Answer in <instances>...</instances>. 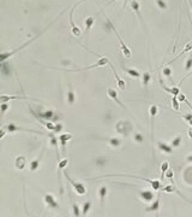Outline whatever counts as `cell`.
<instances>
[{
  "label": "cell",
  "mask_w": 192,
  "mask_h": 217,
  "mask_svg": "<svg viewBox=\"0 0 192 217\" xmlns=\"http://www.w3.org/2000/svg\"><path fill=\"white\" fill-rule=\"evenodd\" d=\"M1 74L4 76H6V77L11 75V66L6 63V61L5 62H1Z\"/></svg>",
  "instance_id": "484cf974"
},
{
  "label": "cell",
  "mask_w": 192,
  "mask_h": 217,
  "mask_svg": "<svg viewBox=\"0 0 192 217\" xmlns=\"http://www.w3.org/2000/svg\"><path fill=\"white\" fill-rule=\"evenodd\" d=\"M107 193H108V188L107 186H101L99 188V197H100V202H101V205H103V203L106 200V197H107Z\"/></svg>",
  "instance_id": "44dd1931"
},
{
  "label": "cell",
  "mask_w": 192,
  "mask_h": 217,
  "mask_svg": "<svg viewBox=\"0 0 192 217\" xmlns=\"http://www.w3.org/2000/svg\"><path fill=\"white\" fill-rule=\"evenodd\" d=\"M139 195L142 197V199L144 202H153L154 197H155V193H153L151 191H140L139 192Z\"/></svg>",
  "instance_id": "d6986e66"
},
{
  "label": "cell",
  "mask_w": 192,
  "mask_h": 217,
  "mask_svg": "<svg viewBox=\"0 0 192 217\" xmlns=\"http://www.w3.org/2000/svg\"><path fill=\"white\" fill-rule=\"evenodd\" d=\"M102 140H105V141H107L108 144L112 146V147H114V148H118V147H120L121 146V144H123V141H121V139H119V138H103Z\"/></svg>",
  "instance_id": "ac0fdd59"
},
{
  "label": "cell",
  "mask_w": 192,
  "mask_h": 217,
  "mask_svg": "<svg viewBox=\"0 0 192 217\" xmlns=\"http://www.w3.org/2000/svg\"><path fill=\"white\" fill-rule=\"evenodd\" d=\"M96 163H97L99 165H101V167H102V165H105V164H106V159H105V158H97V159H96Z\"/></svg>",
  "instance_id": "60d3db41"
},
{
  "label": "cell",
  "mask_w": 192,
  "mask_h": 217,
  "mask_svg": "<svg viewBox=\"0 0 192 217\" xmlns=\"http://www.w3.org/2000/svg\"><path fill=\"white\" fill-rule=\"evenodd\" d=\"M70 199H71V202H72V212H73V216H77V217L81 216V215H82V211L78 208V204L72 200V197H71V195H70Z\"/></svg>",
  "instance_id": "f546056e"
},
{
  "label": "cell",
  "mask_w": 192,
  "mask_h": 217,
  "mask_svg": "<svg viewBox=\"0 0 192 217\" xmlns=\"http://www.w3.org/2000/svg\"><path fill=\"white\" fill-rule=\"evenodd\" d=\"M183 118H184L185 121H187V122H189V121H191V119H192V114H185L184 116H183Z\"/></svg>",
  "instance_id": "7bdbcfd3"
},
{
  "label": "cell",
  "mask_w": 192,
  "mask_h": 217,
  "mask_svg": "<svg viewBox=\"0 0 192 217\" xmlns=\"http://www.w3.org/2000/svg\"><path fill=\"white\" fill-rule=\"evenodd\" d=\"M130 5H131V8H132V10H133V11L137 13L139 21L143 23V17H142V15H140V5H139L138 0H131Z\"/></svg>",
  "instance_id": "e0dca14e"
},
{
  "label": "cell",
  "mask_w": 192,
  "mask_h": 217,
  "mask_svg": "<svg viewBox=\"0 0 192 217\" xmlns=\"http://www.w3.org/2000/svg\"><path fill=\"white\" fill-rule=\"evenodd\" d=\"M8 108H10V104H7V103H1V115H4Z\"/></svg>",
  "instance_id": "f35d334b"
},
{
  "label": "cell",
  "mask_w": 192,
  "mask_h": 217,
  "mask_svg": "<svg viewBox=\"0 0 192 217\" xmlns=\"http://www.w3.org/2000/svg\"><path fill=\"white\" fill-rule=\"evenodd\" d=\"M92 206V202L91 200H88V202H85L83 204V209H82V216H86L88 214H89V211L91 209Z\"/></svg>",
  "instance_id": "f1b7e54d"
},
{
  "label": "cell",
  "mask_w": 192,
  "mask_h": 217,
  "mask_svg": "<svg viewBox=\"0 0 192 217\" xmlns=\"http://www.w3.org/2000/svg\"><path fill=\"white\" fill-rule=\"evenodd\" d=\"M186 159H187V162H189V163H192V155L187 156V158H186Z\"/></svg>",
  "instance_id": "f6af8a7d"
},
{
  "label": "cell",
  "mask_w": 192,
  "mask_h": 217,
  "mask_svg": "<svg viewBox=\"0 0 192 217\" xmlns=\"http://www.w3.org/2000/svg\"><path fill=\"white\" fill-rule=\"evenodd\" d=\"M172 74H173V72H172V69H170V68H168V66H165V68H163V75H165L166 77H170Z\"/></svg>",
  "instance_id": "74e56055"
},
{
  "label": "cell",
  "mask_w": 192,
  "mask_h": 217,
  "mask_svg": "<svg viewBox=\"0 0 192 217\" xmlns=\"http://www.w3.org/2000/svg\"><path fill=\"white\" fill-rule=\"evenodd\" d=\"M109 66H111V69H112V71H113V74H114L115 80H116V86H118V88H119L120 91H125V88H126V82L124 81L123 78L119 77V75L116 74V71H115V69L113 68V65H112L111 63H109Z\"/></svg>",
  "instance_id": "8fae6325"
},
{
  "label": "cell",
  "mask_w": 192,
  "mask_h": 217,
  "mask_svg": "<svg viewBox=\"0 0 192 217\" xmlns=\"http://www.w3.org/2000/svg\"><path fill=\"white\" fill-rule=\"evenodd\" d=\"M169 169V163L168 162H162L161 163V167H160V170H161V176L163 177L165 176V174H166V171Z\"/></svg>",
  "instance_id": "1f68e13d"
},
{
  "label": "cell",
  "mask_w": 192,
  "mask_h": 217,
  "mask_svg": "<svg viewBox=\"0 0 192 217\" xmlns=\"http://www.w3.org/2000/svg\"><path fill=\"white\" fill-rule=\"evenodd\" d=\"M81 3H83L82 0L77 4V5H73L72 6V8L70 10V29H71V34L73 35V36H76V38H79L81 36V34H82V30H81V28L78 27V25H76V23H75V21H73V12H75V8L81 4Z\"/></svg>",
  "instance_id": "277c9868"
},
{
  "label": "cell",
  "mask_w": 192,
  "mask_h": 217,
  "mask_svg": "<svg viewBox=\"0 0 192 217\" xmlns=\"http://www.w3.org/2000/svg\"><path fill=\"white\" fill-rule=\"evenodd\" d=\"M181 142H183V138L180 135H177L174 139L170 141V146L173 148H179L181 146Z\"/></svg>",
  "instance_id": "83f0119b"
},
{
  "label": "cell",
  "mask_w": 192,
  "mask_h": 217,
  "mask_svg": "<svg viewBox=\"0 0 192 217\" xmlns=\"http://www.w3.org/2000/svg\"><path fill=\"white\" fill-rule=\"evenodd\" d=\"M133 140L138 144H142V142H144V135H142L140 133H135L133 134Z\"/></svg>",
  "instance_id": "d6a6232c"
},
{
  "label": "cell",
  "mask_w": 192,
  "mask_h": 217,
  "mask_svg": "<svg viewBox=\"0 0 192 217\" xmlns=\"http://www.w3.org/2000/svg\"><path fill=\"white\" fill-rule=\"evenodd\" d=\"M7 132V129H6V127L4 125L2 128H1V132H0V139H4L5 138V134Z\"/></svg>",
  "instance_id": "ab89813d"
},
{
  "label": "cell",
  "mask_w": 192,
  "mask_h": 217,
  "mask_svg": "<svg viewBox=\"0 0 192 217\" xmlns=\"http://www.w3.org/2000/svg\"><path fill=\"white\" fill-rule=\"evenodd\" d=\"M155 3H156L157 8H160V10H167L168 8V5H167L166 0H155Z\"/></svg>",
  "instance_id": "4dcf8cb0"
},
{
  "label": "cell",
  "mask_w": 192,
  "mask_h": 217,
  "mask_svg": "<svg viewBox=\"0 0 192 217\" xmlns=\"http://www.w3.org/2000/svg\"><path fill=\"white\" fill-rule=\"evenodd\" d=\"M157 114H159V108H157V105L151 104L150 108H149V116L151 117V124H154V118L157 116Z\"/></svg>",
  "instance_id": "d4e9b609"
},
{
  "label": "cell",
  "mask_w": 192,
  "mask_h": 217,
  "mask_svg": "<svg viewBox=\"0 0 192 217\" xmlns=\"http://www.w3.org/2000/svg\"><path fill=\"white\" fill-rule=\"evenodd\" d=\"M114 1H118V0H109V1H108L107 4H106V5H109V4H112V3H114Z\"/></svg>",
  "instance_id": "bcb514c9"
},
{
  "label": "cell",
  "mask_w": 192,
  "mask_h": 217,
  "mask_svg": "<svg viewBox=\"0 0 192 217\" xmlns=\"http://www.w3.org/2000/svg\"><path fill=\"white\" fill-rule=\"evenodd\" d=\"M66 99H67V104H69L70 106L75 105V103H76V94L73 92V88H72V86L71 85H69V88H67Z\"/></svg>",
  "instance_id": "9a60e30c"
},
{
  "label": "cell",
  "mask_w": 192,
  "mask_h": 217,
  "mask_svg": "<svg viewBox=\"0 0 192 217\" xmlns=\"http://www.w3.org/2000/svg\"><path fill=\"white\" fill-rule=\"evenodd\" d=\"M165 176H166V178H168V180H170V182L172 183H174V172H173V169H170L169 168L168 170L166 171V174H165Z\"/></svg>",
  "instance_id": "e575fe53"
},
{
  "label": "cell",
  "mask_w": 192,
  "mask_h": 217,
  "mask_svg": "<svg viewBox=\"0 0 192 217\" xmlns=\"http://www.w3.org/2000/svg\"><path fill=\"white\" fill-rule=\"evenodd\" d=\"M95 23V17L94 16H89V17H86L84 19V25H85V34H88L90 29H91V27L94 25Z\"/></svg>",
  "instance_id": "ffe728a7"
},
{
  "label": "cell",
  "mask_w": 192,
  "mask_h": 217,
  "mask_svg": "<svg viewBox=\"0 0 192 217\" xmlns=\"http://www.w3.org/2000/svg\"><path fill=\"white\" fill-rule=\"evenodd\" d=\"M161 88L163 91H166L167 93H170L173 97H177L178 94L180 93V88H179V86L178 87H172V88H169V87H166L165 85H162L161 83Z\"/></svg>",
  "instance_id": "603a6c76"
},
{
  "label": "cell",
  "mask_w": 192,
  "mask_h": 217,
  "mask_svg": "<svg viewBox=\"0 0 192 217\" xmlns=\"http://www.w3.org/2000/svg\"><path fill=\"white\" fill-rule=\"evenodd\" d=\"M43 153H45V150L41 152V155H40L38 158H36V159H34V161H31V162L29 163V169H30L31 172H34V171H36L38 169L40 163H41V159L43 158Z\"/></svg>",
  "instance_id": "5bb4252c"
},
{
  "label": "cell",
  "mask_w": 192,
  "mask_h": 217,
  "mask_svg": "<svg viewBox=\"0 0 192 217\" xmlns=\"http://www.w3.org/2000/svg\"><path fill=\"white\" fill-rule=\"evenodd\" d=\"M190 51H192V41H190V42H187V44L185 45L184 50H183V51H181L180 53L178 54L175 58H173V61H172V62H169V64H170V63H173V62H175V61H177V59H179V58H180V57H181L183 54L187 53V52H190Z\"/></svg>",
  "instance_id": "cb8c5ba5"
},
{
  "label": "cell",
  "mask_w": 192,
  "mask_h": 217,
  "mask_svg": "<svg viewBox=\"0 0 192 217\" xmlns=\"http://www.w3.org/2000/svg\"><path fill=\"white\" fill-rule=\"evenodd\" d=\"M107 64H109V59L106 58V57H100L99 61L95 63V64H92V65L85 66V68H82V69H67V70L62 69V71H85V70H91L94 68H102V66H105Z\"/></svg>",
  "instance_id": "8992f818"
},
{
  "label": "cell",
  "mask_w": 192,
  "mask_h": 217,
  "mask_svg": "<svg viewBox=\"0 0 192 217\" xmlns=\"http://www.w3.org/2000/svg\"><path fill=\"white\" fill-rule=\"evenodd\" d=\"M189 125H191V127H192V119H191V121H189Z\"/></svg>",
  "instance_id": "7dc6e473"
},
{
  "label": "cell",
  "mask_w": 192,
  "mask_h": 217,
  "mask_svg": "<svg viewBox=\"0 0 192 217\" xmlns=\"http://www.w3.org/2000/svg\"><path fill=\"white\" fill-rule=\"evenodd\" d=\"M172 106H173V109H174L175 111H178V110L180 109V106H179V100H178L177 97H173V98H172Z\"/></svg>",
  "instance_id": "8d00e7d4"
},
{
  "label": "cell",
  "mask_w": 192,
  "mask_h": 217,
  "mask_svg": "<svg viewBox=\"0 0 192 217\" xmlns=\"http://www.w3.org/2000/svg\"><path fill=\"white\" fill-rule=\"evenodd\" d=\"M150 80H151V74H150L149 71H146V72H144V74L142 75V85H143L144 88L148 87L149 82H150Z\"/></svg>",
  "instance_id": "4316f807"
},
{
  "label": "cell",
  "mask_w": 192,
  "mask_h": 217,
  "mask_svg": "<svg viewBox=\"0 0 192 217\" xmlns=\"http://www.w3.org/2000/svg\"><path fill=\"white\" fill-rule=\"evenodd\" d=\"M29 110L31 111V114L34 115L35 118H37L38 121L40 119H43V121H57V119H59V116L57 117L55 115V112L52 111V110H48V111H43V112H41V111H34L31 108H29Z\"/></svg>",
  "instance_id": "3957f363"
},
{
  "label": "cell",
  "mask_w": 192,
  "mask_h": 217,
  "mask_svg": "<svg viewBox=\"0 0 192 217\" xmlns=\"http://www.w3.org/2000/svg\"><path fill=\"white\" fill-rule=\"evenodd\" d=\"M62 129V124L60 123H57L55 124V129H54V133H59L60 130Z\"/></svg>",
  "instance_id": "b9f144b4"
},
{
  "label": "cell",
  "mask_w": 192,
  "mask_h": 217,
  "mask_svg": "<svg viewBox=\"0 0 192 217\" xmlns=\"http://www.w3.org/2000/svg\"><path fill=\"white\" fill-rule=\"evenodd\" d=\"M187 135H189V138L190 139H192V127L190 125L189 127V129H187Z\"/></svg>",
  "instance_id": "ee69618b"
},
{
  "label": "cell",
  "mask_w": 192,
  "mask_h": 217,
  "mask_svg": "<svg viewBox=\"0 0 192 217\" xmlns=\"http://www.w3.org/2000/svg\"><path fill=\"white\" fill-rule=\"evenodd\" d=\"M43 200L46 203V205L48 208H51V209H59V204L57 202V199H55V197H54L52 193H45L43 194Z\"/></svg>",
  "instance_id": "ba28073f"
},
{
  "label": "cell",
  "mask_w": 192,
  "mask_h": 217,
  "mask_svg": "<svg viewBox=\"0 0 192 217\" xmlns=\"http://www.w3.org/2000/svg\"><path fill=\"white\" fill-rule=\"evenodd\" d=\"M58 139H59V142H60V145H62V155H65V153H66V145H67V141H70L71 139H73V135L70 134V133H64V134H60V135L58 136Z\"/></svg>",
  "instance_id": "9c48e42d"
},
{
  "label": "cell",
  "mask_w": 192,
  "mask_h": 217,
  "mask_svg": "<svg viewBox=\"0 0 192 217\" xmlns=\"http://www.w3.org/2000/svg\"><path fill=\"white\" fill-rule=\"evenodd\" d=\"M7 132L12 133V132H27V133H34V134H38V135H45V133L37 132V130H32V129H27V128H22V127H18L13 123H10L7 125H5Z\"/></svg>",
  "instance_id": "52a82bcc"
},
{
  "label": "cell",
  "mask_w": 192,
  "mask_h": 217,
  "mask_svg": "<svg viewBox=\"0 0 192 217\" xmlns=\"http://www.w3.org/2000/svg\"><path fill=\"white\" fill-rule=\"evenodd\" d=\"M159 210H160V194L157 195V198L154 202H151V204L148 208H145L146 212H157Z\"/></svg>",
  "instance_id": "4fadbf2b"
},
{
  "label": "cell",
  "mask_w": 192,
  "mask_h": 217,
  "mask_svg": "<svg viewBox=\"0 0 192 217\" xmlns=\"http://www.w3.org/2000/svg\"><path fill=\"white\" fill-rule=\"evenodd\" d=\"M124 71H125L127 75H130L131 77H133V78L142 77V74L139 72L138 70L133 69V68H124Z\"/></svg>",
  "instance_id": "7402d4cb"
},
{
  "label": "cell",
  "mask_w": 192,
  "mask_h": 217,
  "mask_svg": "<svg viewBox=\"0 0 192 217\" xmlns=\"http://www.w3.org/2000/svg\"><path fill=\"white\" fill-rule=\"evenodd\" d=\"M28 164V161H27V158L24 157V156H19V157H17L15 161V168L17 170H23L24 168H25V165Z\"/></svg>",
  "instance_id": "7c38bea8"
},
{
  "label": "cell",
  "mask_w": 192,
  "mask_h": 217,
  "mask_svg": "<svg viewBox=\"0 0 192 217\" xmlns=\"http://www.w3.org/2000/svg\"><path fill=\"white\" fill-rule=\"evenodd\" d=\"M133 130V124L130 121H124L120 119L115 123V132L119 135H124V136H129Z\"/></svg>",
  "instance_id": "7a4b0ae2"
},
{
  "label": "cell",
  "mask_w": 192,
  "mask_h": 217,
  "mask_svg": "<svg viewBox=\"0 0 192 217\" xmlns=\"http://www.w3.org/2000/svg\"><path fill=\"white\" fill-rule=\"evenodd\" d=\"M64 176H65V178L69 181L70 185L73 188V191H75L78 195H84V194H86V187H85L82 182H78V181L72 180V178L67 175V172H64Z\"/></svg>",
  "instance_id": "5b68a950"
},
{
  "label": "cell",
  "mask_w": 192,
  "mask_h": 217,
  "mask_svg": "<svg viewBox=\"0 0 192 217\" xmlns=\"http://www.w3.org/2000/svg\"><path fill=\"white\" fill-rule=\"evenodd\" d=\"M107 95H108V97H109V98H111V99H112L113 101H115V103H116V104H118V105H119L120 108L125 109V110L127 111V109H126V106L124 105L121 101L119 100V98H118V92L115 91L114 88H112V87H108V88H107Z\"/></svg>",
  "instance_id": "30bf717a"
},
{
  "label": "cell",
  "mask_w": 192,
  "mask_h": 217,
  "mask_svg": "<svg viewBox=\"0 0 192 217\" xmlns=\"http://www.w3.org/2000/svg\"><path fill=\"white\" fill-rule=\"evenodd\" d=\"M157 147L159 150L163 152V153H166V155H170L172 152H173V147L170 146V144H166V142H162V141H157Z\"/></svg>",
  "instance_id": "2e32d148"
},
{
  "label": "cell",
  "mask_w": 192,
  "mask_h": 217,
  "mask_svg": "<svg viewBox=\"0 0 192 217\" xmlns=\"http://www.w3.org/2000/svg\"><path fill=\"white\" fill-rule=\"evenodd\" d=\"M107 19V24H108V27L113 30V33H114L115 35H116V38L119 39V44H120V50H121V52H123L124 54V57L125 58H127V59H131L132 58V52H131V50L129 48V47L125 45V42H124V40L121 39V36H120V34L118 33V30L115 29V27H114V24L112 23V21L111 19H108V18H106Z\"/></svg>",
  "instance_id": "6da1fadb"
},
{
  "label": "cell",
  "mask_w": 192,
  "mask_h": 217,
  "mask_svg": "<svg viewBox=\"0 0 192 217\" xmlns=\"http://www.w3.org/2000/svg\"><path fill=\"white\" fill-rule=\"evenodd\" d=\"M192 69V54L186 59V63H185V70L186 71H190Z\"/></svg>",
  "instance_id": "d590c367"
},
{
  "label": "cell",
  "mask_w": 192,
  "mask_h": 217,
  "mask_svg": "<svg viewBox=\"0 0 192 217\" xmlns=\"http://www.w3.org/2000/svg\"><path fill=\"white\" fill-rule=\"evenodd\" d=\"M67 164H69L67 158H64V159H62V161H59V164H58V170H62V169H65V168L67 167Z\"/></svg>",
  "instance_id": "836d02e7"
}]
</instances>
